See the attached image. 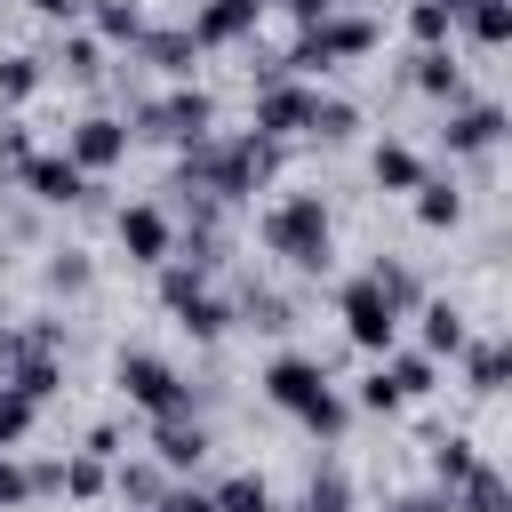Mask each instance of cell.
<instances>
[{
    "label": "cell",
    "instance_id": "24",
    "mask_svg": "<svg viewBox=\"0 0 512 512\" xmlns=\"http://www.w3.org/2000/svg\"><path fill=\"white\" fill-rule=\"evenodd\" d=\"M456 24H464V40H472V48H488V56H496V48L512 40V0H464V16H456Z\"/></svg>",
    "mask_w": 512,
    "mask_h": 512
},
{
    "label": "cell",
    "instance_id": "27",
    "mask_svg": "<svg viewBox=\"0 0 512 512\" xmlns=\"http://www.w3.org/2000/svg\"><path fill=\"white\" fill-rule=\"evenodd\" d=\"M472 464H480V448H472L464 432H440V440H432V488H456Z\"/></svg>",
    "mask_w": 512,
    "mask_h": 512
},
{
    "label": "cell",
    "instance_id": "33",
    "mask_svg": "<svg viewBox=\"0 0 512 512\" xmlns=\"http://www.w3.org/2000/svg\"><path fill=\"white\" fill-rule=\"evenodd\" d=\"M32 416H40V408H32V400H24V392H16L8 376H0V448H24V432H32Z\"/></svg>",
    "mask_w": 512,
    "mask_h": 512
},
{
    "label": "cell",
    "instance_id": "45",
    "mask_svg": "<svg viewBox=\"0 0 512 512\" xmlns=\"http://www.w3.org/2000/svg\"><path fill=\"white\" fill-rule=\"evenodd\" d=\"M256 8H288V0H256Z\"/></svg>",
    "mask_w": 512,
    "mask_h": 512
},
{
    "label": "cell",
    "instance_id": "2",
    "mask_svg": "<svg viewBox=\"0 0 512 512\" xmlns=\"http://www.w3.org/2000/svg\"><path fill=\"white\" fill-rule=\"evenodd\" d=\"M256 232H264V248H272L288 272H328V264H336V224H328V200H320V192L272 200V208L256 216Z\"/></svg>",
    "mask_w": 512,
    "mask_h": 512
},
{
    "label": "cell",
    "instance_id": "11",
    "mask_svg": "<svg viewBox=\"0 0 512 512\" xmlns=\"http://www.w3.org/2000/svg\"><path fill=\"white\" fill-rule=\"evenodd\" d=\"M16 184H24L40 208H72V200H88V176H80L64 152H32V160L16 168Z\"/></svg>",
    "mask_w": 512,
    "mask_h": 512
},
{
    "label": "cell",
    "instance_id": "7",
    "mask_svg": "<svg viewBox=\"0 0 512 512\" xmlns=\"http://www.w3.org/2000/svg\"><path fill=\"white\" fill-rule=\"evenodd\" d=\"M128 120H112V112H88V120H72L64 128V160L80 168V176H112L120 160H128Z\"/></svg>",
    "mask_w": 512,
    "mask_h": 512
},
{
    "label": "cell",
    "instance_id": "21",
    "mask_svg": "<svg viewBox=\"0 0 512 512\" xmlns=\"http://www.w3.org/2000/svg\"><path fill=\"white\" fill-rule=\"evenodd\" d=\"M408 200H416V224H424V232H456V224H464V192H456L448 176H424Z\"/></svg>",
    "mask_w": 512,
    "mask_h": 512
},
{
    "label": "cell",
    "instance_id": "18",
    "mask_svg": "<svg viewBox=\"0 0 512 512\" xmlns=\"http://www.w3.org/2000/svg\"><path fill=\"white\" fill-rule=\"evenodd\" d=\"M448 512H512V488H504V472L480 456L456 488H448Z\"/></svg>",
    "mask_w": 512,
    "mask_h": 512
},
{
    "label": "cell",
    "instance_id": "8",
    "mask_svg": "<svg viewBox=\"0 0 512 512\" xmlns=\"http://www.w3.org/2000/svg\"><path fill=\"white\" fill-rule=\"evenodd\" d=\"M312 80H296V72H264V88H256V136H304V120H312Z\"/></svg>",
    "mask_w": 512,
    "mask_h": 512
},
{
    "label": "cell",
    "instance_id": "29",
    "mask_svg": "<svg viewBox=\"0 0 512 512\" xmlns=\"http://www.w3.org/2000/svg\"><path fill=\"white\" fill-rule=\"evenodd\" d=\"M296 512H352V480L328 464V472H312L304 480V496H296Z\"/></svg>",
    "mask_w": 512,
    "mask_h": 512
},
{
    "label": "cell",
    "instance_id": "5",
    "mask_svg": "<svg viewBox=\"0 0 512 512\" xmlns=\"http://www.w3.org/2000/svg\"><path fill=\"white\" fill-rule=\"evenodd\" d=\"M160 304L176 312V328H184L192 344H216V336L232 328V304L208 296V272H192V264H168V272H160Z\"/></svg>",
    "mask_w": 512,
    "mask_h": 512
},
{
    "label": "cell",
    "instance_id": "9",
    "mask_svg": "<svg viewBox=\"0 0 512 512\" xmlns=\"http://www.w3.org/2000/svg\"><path fill=\"white\" fill-rule=\"evenodd\" d=\"M112 232H120L128 264H168V256H176V224H168L160 200H128V208L112 216Z\"/></svg>",
    "mask_w": 512,
    "mask_h": 512
},
{
    "label": "cell",
    "instance_id": "38",
    "mask_svg": "<svg viewBox=\"0 0 512 512\" xmlns=\"http://www.w3.org/2000/svg\"><path fill=\"white\" fill-rule=\"evenodd\" d=\"M360 408H368V416H400L408 400H400V392L384 384V368H376V376H360Z\"/></svg>",
    "mask_w": 512,
    "mask_h": 512
},
{
    "label": "cell",
    "instance_id": "35",
    "mask_svg": "<svg viewBox=\"0 0 512 512\" xmlns=\"http://www.w3.org/2000/svg\"><path fill=\"white\" fill-rule=\"evenodd\" d=\"M96 56H104L96 32H72V40H64V72H72V80H96Z\"/></svg>",
    "mask_w": 512,
    "mask_h": 512
},
{
    "label": "cell",
    "instance_id": "1",
    "mask_svg": "<svg viewBox=\"0 0 512 512\" xmlns=\"http://www.w3.org/2000/svg\"><path fill=\"white\" fill-rule=\"evenodd\" d=\"M264 400L280 408V416H296L304 432H320V440H336L344 424H352V408L336 400V384H328V368L312 360V352H280V360H264Z\"/></svg>",
    "mask_w": 512,
    "mask_h": 512
},
{
    "label": "cell",
    "instance_id": "19",
    "mask_svg": "<svg viewBox=\"0 0 512 512\" xmlns=\"http://www.w3.org/2000/svg\"><path fill=\"white\" fill-rule=\"evenodd\" d=\"M168 480H176V472H168L160 456H136V464H120V472H112V488H120V504H136V512H160V496H168Z\"/></svg>",
    "mask_w": 512,
    "mask_h": 512
},
{
    "label": "cell",
    "instance_id": "22",
    "mask_svg": "<svg viewBox=\"0 0 512 512\" xmlns=\"http://www.w3.org/2000/svg\"><path fill=\"white\" fill-rule=\"evenodd\" d=\"M384 384H392L400 400H424V392L440 384V360H432V352H400V344H392V352H384Z\"/></svg>",
    "mask_w": 512,
    "mask_h": 512
},
{
    "label": "cell",
    "instance_id": "31",
    "mask_svg": "<svg viewBox=\"0 0 512 512\" xmlns=\"http://www.w3.org/2000/svg\"><path fill=\"white\" fill-rule=\"evenodd\" d=\"M96 40H144V8L136 0H96Z\"/></svg>",
    "mask_w": 512,
    "mask_h": 512
},
{
    "label": "cell",
    "instance_id": "13",
    "mask_svg": "<svg viewBox=\"0 0 512 512\" xmlns=\"http://www.w3.org/2000/svg\"><path fill=\"white\" fill-rule=\"evenodd\" d=\"M152 456L184 480V472H200V456H208V424L200 416H152Z\"/></svg>",
    "mask_w": 512,
    "mask_h": 512
},
{
    "label": "cell",
    "instance_id": "26",
    "mask_svg": "<svg viewBox=\"0 0 512 512\" xmlns=\"http://www.w3.org/2000/svg\"><path fill=\"white\" fill-rule=\"evenodd\" d=\"M40 80H48V64H40V56H24V48H8V56H0V104H8V112H16V104H32V96H40Z\"/></svg>",
    "mask_w": 512,
    "mask_h": 512
},
{
    "label": "cell",
    "instance_id": "41",
    "mask_svg": "<svg viewBox=\"0 0 512 512\" xmlns=\"http://www.w3.org/2000/svg\"><path fill=\"white\" fill-rule=\"evenodd\" d=\"M80 448H88V456H104V464H112V456H120V424H88V440H80Z\"/></svg>",
    "mask_w": 512,
    "mask_h": 512
},
{
    "label": "cell",
    "instance_id": "4",
    "mask_svg": "<svg viewBox=\"0 0 512 512\" xmlns=\"http://www.w3.org/2000/svg\"><path fill=\"white\" fill-rule=\"evenodd\" d=\"M336 320H344V336H352L360 352H376V360H384V352L400 344V320H408V312H400V304L360 272V280H344V288H336Z\"/></svg>",
    "mask_w": 512,
    "mask_h": 512
},
{
    "label": "cell",
    "instance_id": "14",
    "mask_svg": "<svg viewBox=\"0 0 512 512\" xmlns=\"http://www.w3.org/2000/svg\"><path fill=\"white\" fill-rule=\"evenodd\" d=\"M136 56H144L152 72H168V80H192V64H200V40H192L184 24H168V32H152V24H144Z\"/></svg>",
    "mask_w": 512,
    "mask_h": 512
},
{
    "label": "cell",
    "instance_id": "39",
    "mask_svg": "<svg viewBox=\"0 0 512 512\" xmlns=\"http://www.w3.org/2000/svg\"><path fill=\"white\" fill-rule=\"evenodd\" d=\"M160 512H216V496H208V488H184V480H168Z\"/></svg>",
    "mask_w": 512,
    "mask_h": 512
},
{
    "label": "cell",
    "instance_id": "30",
    "mask_svg": "<svg viewBox=\"0 0 512 512\" xmlns=\"http://www.w3.org/2000/svg\"><path fill=\"white\" fill-rule=\"evenodd\" d=\"M368 280H376V288H384V296H392L400 312H408V304H424V280H416V272H408L400 256H376V264H368Z\"/></svg>",
    "mask_w": 512,
    "mask_h": 512
},
{
    "label": "cell",
    "instance_id": "3",
    "mask_svg": "<svg viewBox=\"0 0 512 512\" xmlns=\"http://www.w3.org/2000/svg\"><path fill=\"white\" fill-rule=\"evenodd\" d=\"M112 384H120L128 408H144V416H192V384H184V368L160 360V352H120V360H112Z\"/></svg>",
    "mask_w": 512,
    "mask_h": 512
},
{
    "label": "cell",
    "instance_id": "44",
    "mask_svg": "<svg viewBox=\"0 0 512 512\" xmlns=\"http://www.w3.org/2000/svg\"><path fill=\"white\" fill-rule=\"evenodd\" d=\"M440 8H448V16H464V0H440Z\"/></svg>",
    "mask_w": 512,
    "mask_h": 512
},
{
    "label": "cell",
    "instance_id": "25",
    "mask_svg": "<svg viewBox=\"0 0 512 512\" xmlns=\"http://www.w3.org/2000/svg\"><path fill=\"white\" fill-rule=\"evenodd\" d=\"M208 496H216V512H280V504H272V480H264V472H224V480H216Z\"/></svg>",
    "mask_w": 512,
    "mask_h": 512
},
{
    "label": "cell",
    "instance_id": "10",
    "mask_svg": "<svg viewBox=\"0 0 512 512\" xmlns=\"http://www.w3.org/2000/svg\"><path fill=\"white\" fill-rule=\"evenodd\" d=\"M504 144V104H456L440 120V152L448 160H472V152H496Z\"/></svg>",
    "mask_w": 512,
    "mask_h": 512
},
{
    "label": "cell",
    "instance_id": "43",
    "mask_svg": "<svg viewBox=\"0 0 512 512\" xmlns=\"http://www.w3.org/2000/svg\"><path fill=\"white\" fill-rule=\"evenodd\" d=\"M24 8H32V16H48V24H64V16L80 8V0H24Z\"/></svg>",
    "mask_w": 512,
    "mask_h": 512
},
{
    "label": "cell",
    "instance_id": "42",
    "mask_svg": "<svg viewBox=\"0 0 512 512\" xmlns=\"http://www.w3.org/2000/svg\"><path fill=\"white\" fill-rule=\"evenodd\" d=\"M392 512H448V488H416V496H392Z\"/></svg>",
    "mask_w": 512,
    "mask_h": 512
},
{
    "label": "cell",
    "instance_id": "15",
    "mask_svg": "<svg viewBox=\"0 0 512 512\" xmlns=\"http://www.w3.org/2000/svg\"><path fill=\"white\" fill-rule=\"evenodd\" d=\"M416 320H424V352H432V360H456V352H464V336H472L464 304H448V296H424V304H416Z\"/></svg>",
    "mask_w": 512,
    "mask_h": 512
},
{
    "label": "cell",
    "instance_id": "16",
    "mask_svg": "<svg viewBox=\"0 0 512 512\" xmlns=\"http://www.w3.org/2000/svg\"><path fill=\"white\" fill-rule=\"evenodd\" d=\"M456 360H464V384H472L480 400H488V392H504V376H512V344H504V336H464V352H456Z\"/></svg>",
    "mask_w": 512,
    "mask_h": 512
},
{
    "label": "cell",
    "instance_id": "12",
    "mask_svg": "<svg viewBox=\"0 0 512 512\" xmlns=\"http://www.w3.org/2000/svg\"><path fill=\"white\" fill-rule=\"evenodd\" d=\"M256 16H264L256 0H200L184 32H192V40H200V56H208V48H240V40L256 32Z\"/></svg>",
    "mask_w": 512,
    "mask_h": 512
},
{
    "label": "cell",
    "instance_id": "23",
    "mask_svg": "<svg viewBox=\"0 0 512 512\" xmlns=\"http://www.w3.org/2000/svg\"><path fill=\"white\" fill-rule=\"evenodd\" d=\"M56 488H64L72 504H96V496L112 488V464H104V456H88V448H72V456L56 464Z\"/></svg>",
    "mask_w": 512,
    "mask_h": 512
},
{
    "label": "cell",
    "instance_id": "20",
    "mask_svg": "<svg viewBox=\"0 0 512 512\" xmlns=\"http://www.w3.org/2000/svg\"><path fill=\"white\" fill-rule=\"evenodd\" d=\"M408 88H424V96H448V104H456V96H464V64H456L448 48H416V56H408Z\"/></svg>",
    "mask_w": 512,
    "mask_h": 512
},
{
    "label": "cell",
    "instance_id": "37",
    "mask_svg": "<svg viewBox=\"0 0 512 512\" xmlns=\"http://www.w3.org/2000/svg\"><path fill=\"white\" fill-rule=\"evenodd\" d=\"M240 312H248V328H288V304H280V296H264V288H248V296H240Z\"/></svg>",
    "mask_w": 512,
    "mask_h": 512
},
{
    "label": "cell",
    "instance_id": "28",
    "mask_svg": "<svg viewBox=\"0 0 512 512\" xmlns=\"http://www.w3.org/2000/svg\"><path fill=\"white\" fill-rule=\"evenodd\" d=\"M360 128V112L344 104V96H312V120H304V136H320V144H344Z\"/></svg>",
    "mask_w": 512,
    "mask_h": 512
},
{
    "label": "cell",
    "instance_id": "6",
    "mask_svg": "<svg viewBox=\"0 0 512 512\" xmlns=\"http://www.w3.org/2000/svg\"><path fill=\"white\" fill-rule=\"evenodd\" d=\"M136 128H144V136H160V144H200V136L216 128V104H208V88H192V80H176L168 96H152V104H136Z\"/></svg>",
    "mask_w": 512,
    "mask_h": 512
},
{
    "label": "cell",
    "instance_id": "40",
    "mask_svg": "<svg viewBox=\"0 0 512 512\" xmlns=\"http://www.w3.org/2000/svg\"><path fill=\"white\" fill-rule=\"evenodd\" d=\"M0 160H8V168H24V160H32V136H24V120H0Z\"/></svg>",
    "mask_w": 512,
    "mask_h": 512
},
{
    "label": "cell",
    "instance_id": "36",
    "mask_svg": "<svg viewBox=\"0 0 512 512\" xmlns=\"http://www.w3.org/2000/svg\"><path fill=\"white\" fill-rule=\"evenodd\" d=\"M48 288H56V296H80V288H88V256H80V248H64V256L48 264Z\"/></svg>",
    "mask_w": 512,
    "mask_h": 512
},
{
    "label": "cell",
    "instance_id": "32",
    "mask_svg": "<svg viewBox=\"0 0 512 512\" xmlns=\"http://www.w3.org/2000/svg\"><path fill=\"white\" fill-rule=\"evenodd\" d=\"M448 32H456V16H448L440 0H416V8H408V40H416V48H448Z\"/></svg>",
    "mask_w": 512,
    "mask_h": 512
},
{
    "label": "cell",
    "instance_id": "34",
    "mask_svg": "<svg viewBox=\"0 0 512 512\" xmlns=\"http://www.w3.org/2000/svg\"><path fill=\"white\" fill-rule=\"evenodd\" d=\"M16 504H32V472L16 464V448H0V512H16Z\"/></svg>",
    "mask_w": 512,
    "mask_h": 512
},
{
    "label": "cell",
    "instance_id": "17",
    "mask_svg": "<svg viewBox=\"0 0 512 512\" xmlns=\"http://www.w3.org/2000/svg\"><path fill=\"white\" fill-rule=\"evenodd\" d=\"M368 176H376V192H416L432 168H424V152H416V144H392V136H384V144L368 152Z\"/></svg>",
    "mask_w": 512,
    "mask_h": 512
}]
</instances>
